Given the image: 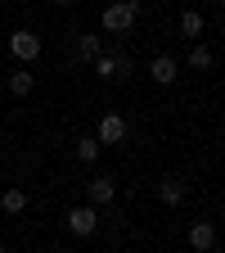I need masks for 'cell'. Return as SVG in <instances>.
Instances as JSON below:
<instances>
[{
    "mask_svg": "<svg viewBox=\"0 0 225 253\" xmlns=\"http://www.w3.org/2000/svg\"><path fill=\"white\" fill-rule=\"evenodd\" d=\"M135 14H140L135 0H113V5L104 9V27L108 32H131L135 27Z\"/></svg>",
    "mask_w": 225,
    "mask_h": 253,
    "instance_id": "6da1fadb",
    "label": "cell"
},
{
    "mask_svg": "<svg viewBox=\"0 0 225 253\" xmlns=\"http://www.w3.org/2000/svg\"><path fill=\"white\" fill-rule=\"evenodd\" d=\"M9 54H14L18 63L41 59V37H36V32H14V37H9Z\"/></svg>",
    "mask_w": 225,
    "mask_h": 253,
    "instance_id": "7a4b0ae2",
    "label": "cell"
},
{
    "mask_svg": "<svg viewBox=\"0 0 225 253\" xmlns=\"http://www.w3.org/2000/svg\"><path fill=\"white\" fill-rule=\"evenodd\" d=\"M95 226H99V212H95V204H81V208L68 212V231H72V235H90Z\"/></svg>",
    "mask_w": 225,
    "mask_h": 253,
    "instance_id": "3957f363",
    "label": "cell"
},
{
    "mask_svg": "<svg viewBox=\"0 0 225 253\" xmlns=\"http://www.w3.org/2000/svg\"><path fill=\"white\" fill-rule=\"evenodd\" d=\"M99 145H122L126 140V118L122 113H108L104 122H99V136H95Z\"/></svg>",
    "mask_w": 225,
    "mask_h": 253,
    "instance_id": "277c9868",
    "label": "cell"
},
{
    "mask_svg": "<svg viewBox=\"0 0 225 253\" xmlns=\"http://www.w3.org/2000/svg\"><path fill=\"white\" fill-rule=\"evenodd\" d=\"M189 244H194L198 253H207L216 244V226H212V221H194V226H189Z\"/></svg>",
    "mask_w": 225,
    "mask_h": 253,
    "instance_id": "5b68a950",
    "label": "cell"
},
{
    "mask_svg": "<svg viewBox=\"0 0 225 253\" xmlns=\"http://www.w3.org/2000/svg\"><path fill=\"white\" fill-rule=\"evenodd\" d=\"M149 77H153L158 86H171V82H176V59H167V54H158V59L149 63Z\"/></svg>",
    "mask_w": 225,
    "mask_h": 253,
    "instance_id": "8992f818",
    "label": "cell"
},
{
    "mask_svg": "<svg viewBox=\"0 0 225 253\" xmlns=\"http://www.w3.org/2000/svg\"><path fill=\"white\" fill-rule=\"evenodd\" d=\"M113 195H117L113 176H99V181H90V204H95V208H99V204H113Z\"/></svg>",
    "mask_w": 225,
    "mask_h": 253,
    "instance_id": "52a82bcc",
    "label": "cell"
},
{
    "mask_svg": "<svg viewBox=\"0 0 225 253\" xmlns=\"http://www.w3.org/2000/svg\"><path fill=\"white\" fill-rule=\"evenodd\" d=\"M180 32L198 41V37H203V14H198V9H185V14H180Z\"/></svg>",
    "mask_w": 225,
    "mask_h": 253,
    "instance_id": "ba28073f",
    "label": "cell"
},
{
    "mask_svg": "<svg viewBox=\"0 0 225 253\" xmlns=\"http://www.w3.org/2000/svg\"><path fill=\"white\" fill-rule=\"evenodd\" d=\"M158 195H162V204H167V208L185 204V181H162V190H158Z\"/></svg>",
    "mask_w": 225,
    "mask_h": 253,
    "instance_id": "9c48e42d",
    "label": "cell"
},
{
    "mask_svg": "<svg viewBox=\"0 0 225 253\" xmlns=\"http://www.w3.org/2000/svg\"><path fill=\"white\" fill-rule=\"evenodd\" d=\"M0 208H5V212H23L27 195H23V190H0Z\"/></svg>",
    "mask_w": 225,
    "mask_h": 253,
    "instance_id": "30bf717a",
    "label": "cell"
},
{
    "mask_svg": "<svg viewBox=\"0 0 225 253\" xmlns=\"http://www.w3.org/2000/svg\"><path fill=\"white\" fill-rule=\"evenodd\" d=\"M117 59L122 54H95V73L99 77H117Z\"/></svg>",
    "mask_w": 225,
    "mask_h": 253,
    "instance_id": "8fae6325",
    "label": "cell"
},
{
    "mask_svg": "<svg viewBox=\"0 0 225 253\" xmlns=\"http://www.w3.org/2000/svg\"><path fill=\"white\" fill-rule=\"evenodd\" d=\"M77 158H81V163H95V158H99V140H95V136L77 140Z\"/></svg>",
    "mask_w": 225,
    "mask_h": 253,
    "instance_id": "7c38bea8",
    "label": "cell"
},
{
    "mask_svg": "<svg viewBox=\"0 0 225 253\" xmlns=\"http://www.w3.org/2000/svg\"><path fill=\"white\" fill-rule=\"evenodd\" d=\"M77 54H81V59H95V54H99V37H90V32H86V37H77Z\"/></svg>",
    "mask_w": 225,
    "mask_h": 253,
    "instance_id": "4fadbf2b",
    "label": "cell"
},
{
    "mask_svg": "<svg viewBox=\"0 0 225 253\" xmlns=\"http://www.w3.org/2000/svg\"><path fill=\"white\" fill-rule=\"evenodd\" d=\"M189 68H212V50L207 45H194V50H189Z\"/></svg>",
    "mask_w": 225,
    "mask_h": 253,
    "instance_id": "5bb4252c",
    "label": "cell"
},
{
    "mask_svg": "<svg viewBox=\"0 0 225 253\" xmlns=\"http://www.w3.org/2000/svg\"><path fill=\"white\" fill-rule=\"evenodd\" d=\"M9 90H14V95H27V90H32V73H23V68L9 73Z\"/></svg>",
    "mask_w": 225,
    "mask_h": 253,
    "instance_id": "9a60e30c",
    "label": "cell"
},
{
    "mask_svg": "<svg viewBox=\"0 0 225 253\" xmlns=\"http://www.w3.org/2000/svg\"><path fill=\"white\" fill-rule=\"evenodd\" d=\"M54 5H72V0H54Z\"/></svg>",
    "mask_w": 225,
    "mask_h": 253,
    "instance_id": "2e32d148",
    "label": "cell"
},
{
    "mask_svg": "<svg viewBox=\"0 0 225 253\" xmlns=\"http://www.w3.org/2000/svg\"><path fill=\"white\" fill-rule=\"evenodd\" d=\"M0 253H5V244H0Z\"/></svg>",
    "mask_w": 225,
    "mask_h": 253,
    "instance_id": "e0dca14e",
    "label": "cell"
}]
</instances>
